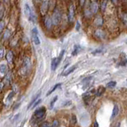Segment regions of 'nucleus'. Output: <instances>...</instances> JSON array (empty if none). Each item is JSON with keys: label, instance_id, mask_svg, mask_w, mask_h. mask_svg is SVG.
Here are the masks:
<instances>
[{"label": "nucleus", "instance_id": "obj_3", "mask_svg": "<svg viewBox=\"0 0 127 127\" xmlns=\"http://www.w3.org/2000/svg\"><path fill=\"white\" fill-rule=\"evenodd\" d=\"M64 53H65V50H62L61 54H59V56L58 58H55V59H54L53 61H52V63H51V69L52 70H55L56 68L58 67V66L59 65L60 62L62 60V59H63V57L64 55Z\"/></svg>", "mask_w": 127, "mask_h": 127}, {"label": "nucleus", "instance_id": "obj_35", "mask_svg": "<svg viewBox=\"0 0 127 127\" xmlns=\"http://www.w3.org/2000/svg\"><path fill=\"white\" fill-rule=\"evenodd\" d=\"M94 127H98V124L97 123V122H94Z\"/></svg>", "mask_w": 127, "mask_h": 127}, {"label": "nucleus", "instance_id": "obj_21", "mask_svg": "<svg viewBox=\"0 0 127 127\" xmlns=\"http://www.w3.org/2000/svg\"><path fill=\"white\" fill-rule=\"evenodd\" d=\"M58 100V96H55L54 97V98L52 99V101H50V109H53L54 106V104H55V102L57 101Z\"/></svg>", "mask_w": 127, "mask_h": 127}, {"label": "nucleus", "instance_id": "obj_25", "mask_svg": "<svg viewBox=\"0 0 127 127\" xmlns=\"http://www.w3.org/2000/svg\"><path fill=\"white\" fill-rule=\"evenodd\" d=\"M41 101H42V100H41V99H38V100H37V101H36L35 102H34V104L33 105V106H32V108H35V107L37 106L39 103L41 102Z\"/></svg>", "mask_w": 127, "mask_h": 127}, {"label": "nucleus", "instance_id": "obj_6", "mask_svg": "<svg viewBox=\"0 0 127 127\" xmlns=\"http://www.w3.org/2000/svg\"><path fill=\"white\" fill-rule=\"evenodd\" d=\"M74 19V6L73 4H70L69 6V10H68L69 22H73Z\"/></svg>", "mask_w": 127, "mask_h": 127}, {"label": "nucleus", "instance_id": "obj_4", "mask_svg": "<svg viewBox=\"0 0 127 127\" xmlns=\"http://www.w3.org/2000/svg\"><path fill=\"white\" fill-rule=\"evenodd\" d=\"M61 20V14L59 10L57 8L54 9L53 14H52V21H53V24L54 25H58L60 23Z\"/></svg>", "mask_w": 127, "mask_h": 127}, {"label": "nucleus", "instance_id": "obj_40", "mask_svg": "<svg viewBox=\"0 0 127 127\" xmlns=\"http://www.w3.org/2000/svg\"><path fill=\"white\" fill-rule=\"evenodd\" d=\"M5 1H6V0H5Z\"/></svg>", "mask_w": 127, "mask_h": 127}, {"label": "nucleus", "instance_id": "obj_31", "mask_svg": "<svg viewBox=\"0 0 127 127\" xmlns=\"http://www.w3.org/2000/svg\"><path fill=\"white\" fill-rule=\"evenodd\" d=\"M72 120H73V123H77V118H76L75 115H72Z\"/></svg>", "mask_w": 127, "mask_h": 127}, {"label": "nucleus", "instance_id": "obj_20", "mask_svg": "<svg viewBox=\"0 0 127 127\" xmlns=\"http://www.w3.org/2000/svg\"><path fill=\"white\" fill-rule=\"evenodd\" d=\"M0 71H1V74H6V71H7V68H6V66L4 64H2L1 66H0Z\"/></svg>", "mask_w": 127, "mask_h": 127}, {"label": "nucleus", "instance_id": "obj_32", "mask_svg": "<svg viewBox=\"0 0 127 127\" xmlns=\"http://www.w3.org/2000/svg\"><path fill=\"white\" fill-rule=\"evenodd\" d=\"M3 54H4V50H3V48H1V50H0V58L3 57Z\"/></svg>", "mask_w": 127, "mask_h": 127}, {"label": "nucleus", "instance_id": "obj_19", "mask_svg": "<svg viewBox=\"0 0 127 127\" xmlns=\"http://www.w3.org/2000/svg\"><path fill=\"white\" fill-rule=\"evenodd\" d=\"M10 36V31L9 30H6L5 32H4V34H3V36H2V38L3 39H5V40H6V39H8L9 37Z\"/></svg>", "mask_w": 127, "mask_h": 127}, {"label": "nucleus", "instance_id": "obj_38", "mask_svg": "<svg viewBox=\"0 0 127 127\" xmlns=\"http://www.w3.org/2000/svg\"><path fill=\"white\" fill-rule=\"evenodd\" d=\"M126 43H127V40H126Z\"/></svg>", "mask_w": 127, "mask_h": 127}, {"label": "nucleus", "instance_id": "obj_24", "mask_svg": "<svg viewBox=\"0 0 127 127\" xmlns=\"http://www.w3.org/2000/svg\"><path fill=\"white\" fill-rule=\"evenodd\" d=\"M102 53V49H97V50H95L93 51V54H101Z\"/></svg>", "mask_w": 127, "mask_h": 127}, {"label": "nucleus", "instance_id": "obj_13", "mask_svg": "<svg viewBox=\"0 0 127 127\" xmlns=\"http://www.w3.org/2000/svg\"><path fill=\"white\" fill-rule=\"evenodd\" d=\"M77 68V66H70V68H68L67 70L64 72V73L63 74V76H67V75H69L70 74H71V73H73V72L74 71V70L75 69Z\"/></svg>", "mask_w": 127, "mask_h": 127}, {"label": "nucleus", "instance_id": "obj_26", "mask_svg": "<svg viewBox=\"0 0 127 127\" xmlns=\"http://www.w3.org/2000/svg\"><path fill=\"white\" fill-rule=\"evenodd\" d=\"M14 94V92H10V93L9 94V95H8V97H7V98H6V100H7V101H10V100L11 99L12 97H13Z\"/></svg>", "mask_w": 127, "mask_h": 127}, {"label": "nucleus", "instance_id": "obj_33", "mask_svg": "<svg viewBox=\"0 0 127 127\" xmlns=\"http://www.w3.org/2000/svg\"><path fill=\"white\" fill-rule=\"evenodd\" d=\"M79 29H80V23H79L78 21H77V27H76V30L79 31Z\"/></svg>", "mask_w": 127, "mask_h": 127}, {"label": "nucleus", "instance_id": "obj_11", "mask_svg": "<svg viewBox=\"0 0 127 127\" xmlns=\"http://www.w3.org/2000/svg\"><path fill=\"white\" fill-rule=\"evenodd\" d=\"M94 35H95L97 38L102 39L105 37V33H104L103 31H101V30H100V29H98V30H97L95 32H94Z\"/></svg>", "mask_w": 127, "mask_h": 127}, {"label": "nucleus", "instance_id": "obj_8", "mask_svg": "<svg viewBox=\"0 0 127 127\" xmlns=\"http://www.w3.org/2000/svg\"><path fill=\"white\" fill-rule=\"evenodd\" d=\"M32 33V38H33V41L36 45H39L40 44V40H39V38L38 36V31L36 28H34L31 31Z\"/></svg>", "mask_w": 127, "mask_h": 127}, {"label": "nucleus", "instance_id": "obj_37", "mask_svg": "<svg viewBox=\"0 0 127 127\" xmlns=\"http://www.w3.org/2000/svg\"><path fill=\"white\" fill-rule=\"evenodd\" d=\"M2 89V82L1 83V90Z\"/></svg>", "mask_w": 127, "mask_h": 127}, {"label": "nucleus", "instance_id": "obj_27", "mask_svg": "<svg viewBox=\"0 0 127 127\" xmlns=\"http://www.w3.org/2000/svg\"><path fill=\"white\" fill-rule=\"evenodd\" d=\"M59 126V121H58V120H54V121L53 122L52 126L56 127V126Z\"/></svg>", "mask_w": 127, "mask_h": 127}, {"label": "nucleus", "instance_id": "obj_2", "mask_svg": "<svg viewBox=\"0 0 127 127\" xmlns=\"http://www.w3.org/2000/svg\"><path fill=\"white\" fill-rule=\"evenodd\" d=\"M24 13L26 14V16L28 18L29 20L34 22L35 16H34L33 11H32V10L31 9V7L28 6V4H25V6H24Z\"/></svg>", "mask_w": 127, "mask_h": 127}, {"label": "nucleus", "instance_id": "obj_28", "mask_svg": "<svg viewBox=\"0 0 127 127\" xmlns=\"http://www.w3.org/2000/svg\"><path fill=\"white\" fill-rule=\"evenodd\" d=\"M40 126H42V127H47V126H50V125L47 122H45L42 123V124L40 125Z\"/></svg>", "mask_w": 127, "mask_h": 127}, {"label": "nucleus", "instance_id": "obj_15", "mask_svg": "<svg viewBox=\"0 0 127 127\" xmlns=\"http://www.w3.org/2000/svg\"><path fill=\"white\" fill-rule=\"evenodd\" d=\"M118 112H119V107H118V105H114V109H113V112H112V116H111V118H115L116 116L118 115Z\"/></svg>", "mask_w": 127, "mask_h": 127}, {"label": "nucleus", "instance_id": "obj_10", "mask_svg": "<svg viewBox=\"0 0 127 127\" xmlns=\"http://www.w3.org/2000/svg\"><path fill=\"white\" fill-rule=\"evenodd\" d=\"M44 23H45V26L46 27L47 29H50V27H51L52 24H53L52 18L46 17V19H45V20H44Z\"/></svg>", "mask_w": 127, "mask_h": 127}, {"label": "nucleus", "instance_id": "obj_14", "mask_svg": "<svg viewBox=\"0 0 127 127\" xmlns=\"http://www.w3.org/2000/svg\"><path fill=\"white\" fill-rule=\"evenodd\" d=\"M14 59V54L12 51H9L6 54V60L9 63H12Z\"/></svg>", "mask_w": 127, "mask_h": 127}, {"label": "nucleus", "instance_id": "obj_18", "mask_svg": "<svg viewBox=\"0 0 127 127\" xmlns=\"http://www.w3.org/2000/svg\"><path fill=\"white\" fill-rule=\"evenodd\" d=\"M104 92H105V87H103V86H99L98 89L97 90V96L100 97Z\"/></svg>", "mask_w": 127, "mask_h": 127}, {"label": "nucleus", "instance_id": "obj_16", "mask_svg": "<svg viewBox=\"0 0 127 127\" xmlns=\"http://www.w3.org/2000/svg\"><path fill=\"white\" fill-rule=\"evenodd\" d=\"M61 86V83H58V84H56V85H54L53 87H52V88L51 89H50V90H49V91L48 92H47V94H46V96H49L50 95V94H51L53 92H54V91H55V90L58 89V88H59V87Z\"/></svg>", "mask_w": 127, "mask_h": 127}, {"label": "nucleus", "instance_id": "obj_9", "mask_svg": "<svg viewBox=\"0 0 127 127\" xmlns=\"http://www.w3.org/2000/svg\"><path fill=\"white\" fill-rule=\"evenodd\" d=\"M97 10H98V4H97V2L95 1L92 2L91 4H90V10H91V13L92 14L97 13Z\"/></svg>", "mask_w": 127, "mask_h": 127}, {"label": "nucleus", "instance_id": "obj_30", "mask_svg": "<svg viewBox=\"0 0 127 127\" xmlns=\"http://www.w3.org/2000/svg\"><path fill=\"white\" fill-rule=\"evenodd\" d=\"M3 27H4V23H3L2 21H1V23H0V31H1V32H2Z\"/></svg>", "mask_w": 127, "mask_h": 127}, {"label": "nucleus", "instance_id": "obj_29", "mask_svg": "<svg viewBox=\"0 0 127 127\" xmlns=\"http://www.w3.org/2000/svg\"><path fill=\"white\" fill-rule=\"evenodd\" d=\"M123 22H124L125 25H126V26H127V14H126L123 15Z\"/></svg>", "mask_w": 127, "mask_h": 127}, {"label": "nucleus", "instance_id": "obj_23", "mask_svg": "<svg viewBox=\"0 0 127 127\" xmlns=\"http://www.w3.org/2000/svg\"><path fill=\"white\" fill-rule=\"evenodd\" d=\"M116 82H114V81H111V82H108L107 83V85H106V86L108 87V88H112V87H114L115 86H116Z\"/></svg>", "mask_w": 127, "mask_h": 127}, {"label": "nucleus", "instance_id": "obj_7", "mask_svg": "<svg viewBox=\"0 0 127 127\" xmlns=\"http://www.w3.org/2000/svg\"><path fill=\"white\" fill-rule=\"evenodd\" d=\"M31 62L30 58L28 56H26L23 59V69L25 70V71H29L31 69Z\"/></svg>", "mask_w": 127, "mask_h": 127}, {"label": "nucleus", "instance_id": "obj_12", "mask_svg": "<svg viewBox=\"0 0 127 127\" xmlns=\"http://www.w3.org/2000/svg\"><path fill=\"white\" fill-rule=\"evenodd\" d=\"M40 95H41V92H39L38 94H37L36 95H34V97H33V98L31 99V103L29 104V106H28V108H31V106H33V105L34 104V102L38 100V98L39 97H40Z\"/></svg>", "mask_w": 127, "mask_h": 127}, {"label": "nucleus", "instance_id": "obj_34", "mask_svg": "<svg viewBox=\"0 0 127 127\" xmlns=\"http://www.w3.org/2000/svg\"><path fill=\"white\" fill-rule=\"evenodd\" d=\"M2 15H3V8H2V6H1V16H0V18H2Z\"/></svg>", "mask_w": 127, "mask_h": 127}, {"label": "nucleus", "instance_id": "obj_36", "mask_svg": "<svg viewBox=\"0 0 127 127\" xmlns=\"http://www.w3.org/2000/svg\"><path fill=\"white\" fill-rule=\"evenodd\" d=\"M80 1V4L82 6L83 4H84V2H85V0H79Z\"/></svg>", "mask_w": 127, "mask_h": 127}, {"label": "nucleus", "instance_id": "obj_22", "mask_svg": "<svg viewBox=\"0 0 127 127\" xmlns=\"http://www.w3.org/2000/svg\"><path fill=\"white\" fill-rule=\"evenodd\" d=\"M79 49H80V47L78 45H75L74 46V50H73V53H72V55H76V54H78V51H79Z\"/></svg>", "mask_w": 127, "mask_h": 127}, {"label": "nucleus", "instance_id": "obj_39", "mask_svg": "<svg viewBox=\"0 0 127 127\" xmlns=\"http://www.w3.org/2000/svg\"><path fill=\"white\" fill-rule=\"evenodd\" d=\"M37 1H39V0H37Z\"/></svg>", "mask_w": 127, "mask_h": 127}, {"label": "nucleus", "instance_id": "obj_17", "mask_svg": "<svg viewBox=\"0 0 127 127\" xmlns=\"http://www.w3.org/2000/svg\"><path fill=\"white\" fill-rule=\"evenodd\" d=\"M102 23H103L102 18L101 16H97L95 19V21H94V23H95L97 26H101V25L102 24Z\"/></svg>", "mask_w": 127, "mask_h": 127}, {"label": "nucleus", "instance_id": "obj_1", "mask_svg": "<svg viewBox=\"0 0 127 127\" xmlns=\"http://www.w3.org/2000/svg\"><path fill=\"white\" fill-rule=\"evenodd\" d=\"M46 114V109L45 107H40L38 108V110H36L34 114L33 115V118L31 120V122H38L42 121L45 117Z\"/></svg>", "mask_w": 127, "mask_h": 127}, {"label": "nucleus", "instance_id": "obj_5", "mask_svg": "<svg viewBox=\"0 0 127 127\" xmlns=\"http://www.w3.org/2000/svg\"><path fill=\"white\" fill-rule=\"evenodd\" d=\"M49 1L50 0H42V5L40 7V11L42 13V14H46L47 10H48V6H49Z\"/></svg>", "mask_w": 127, "mask_h": 127}]
</instances>
